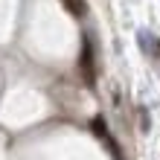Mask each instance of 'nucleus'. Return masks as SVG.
<instances>
[{"label": "nucleus", "instance_id": "obj_1", "mask_svg": "<svg viewBox=\"0 0 160 160\" xmlns=\"http://www.w3.org/2000/svg\"><path fill=\"white\" fill-rule=\"evenodd\" d=\"M79 67H82V76H84V82H88V88H93V84H96V64H93V47H90V41H88V38L82 41Z\"/></svg>", "mask_w": 160, "mask_h": 160}, {"label": "nucleus", "instance_id": "obj_2", "mask_svg": "<svg viewBox=\"0 0 160 160\" xmlns=\"http://www.w3.org/2000/svg\"><path fill=\"white\" fill-rule=\"evenodd\" d=\"M61 3H64V9H67L70 15H76V18L84 15V0H61Z\"/></svg>", "mask_w": 160, "mask_h": 160}, {"label": "nucleus", "instance_id": "obj_3", "mask_svg": "<svg viewBox=\"0 0 160 160\" xmlns=\"http://www.w3.org/2000/svg\"><path fill=\"white\" fill-rule=\"evenodd\" d=\"M90 125H93V134H96V137H102V140L108 137V128H105V119H102V117H96Z\"/></svg>", "mask_w": 160, "mask_h": 160}]
</instances>
